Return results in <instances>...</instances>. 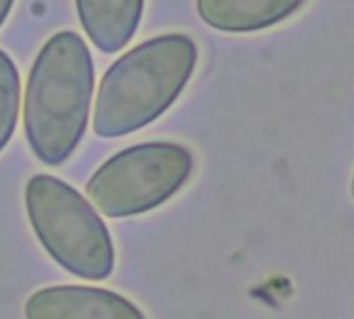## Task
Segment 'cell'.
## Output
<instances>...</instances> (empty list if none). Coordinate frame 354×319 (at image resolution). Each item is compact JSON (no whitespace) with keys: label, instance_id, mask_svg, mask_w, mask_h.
Segmentation results:
<instances>
[{"label":"cell","instance_id":"1","mask_svg":"<svg viewBox=\"0 0 354 319\" xmlns=\"http://www.w3.org/2000/svg\"><path fill=\"white\" fill-rule=\"evenodd\" d=\"M93 95V60L85 39L58 31L41 46L25 87V137L35 158L58 166L85 137Z\"/></svg>","mask_w":354,"mask_h":319},{"label":"cell","instance_id":"8","mask_svg":"<svg viewBox=\"0 0 354 319\" xmlns=\"http://www.w3.org/2000/svg\"><path fill=\"white\" fill-rule=\"evenodd\" d=\"M21 104V79L12 58L0 50V152L10 141Z\"/></svg>","mask_w":354,"mask_h":319},{"label":"cell","instance_id":"4","mask_svg":"<svg viewBox=\"0 0 354 319\" xmlns=\"http://www.w3.org/2000/svg\"><path fill=\"white\" fill-rule=\"evenodd\" d=\"M193 166V154L185 145L139 143L106 160L87 181L85 193L108 218L139 216L174 197L191 179Z\"/></svg>","mask_w":354,"mask_h":319},{"label":"cell","instance_id":"9","mask_svg":"<svg viewBox=\"0 0 354 319\" xmlns=\"http://www.w3.org/2000/svg\"><path fill=\"white\" fill-rule=\"evenodd\" d=\"M12 4H15V0H0V27H2V23L6 21V17H8Z\"/></svg>","mask_w":354,"mask_h":319},{"label":"cell","instance_id":"3","mask_svg":"<svg viewBox=\"0 0 354 319\" xmlns=\"http://www.w3.org/2000/svg\"><path fill=\"white\" fill-rule=\"evenodd\" d=\"M25 208L37 241L60 268L91 282L114 272L110 233L75 187L50 174H35L25 187Z\"/></svg>","mask_w":354,"mask_h":319},{"label":"cell","instance_id":"7","mask_svg":"<svg viewBox=\"0 0 354 319\" xmlns=\"http://www.w3.org/2000/svg\"><path fill=\"white\" fill-rule=\"evenodd\" d=\"M79 21L104 54L120 52L135 35L145 0H75Z\"/></svg>","mask_w":354,"mask_h":319},{"label":"cell","instance_id":"5","mask_svg":"<svg viewBox=\"0 0 354 319\" xmlns=\"http://www.w3.org/2000/svg\"><path fill=\"white\" fill-rule=\"evenodd\" d=\"M33 319H141L143 313L124 297L93 286H48L25 303Z\"/></svg>","mask_w":354,"mask_h":319},{"label":"cell","instance_id":"10","mask_svg":"<svg viewBox=\"0 0 354 319\" xmlns=\"http://www.w3.org/2000/svg\"><path fill=\"white\" fill-rule=\"evenodd\" d=\"M351 193H353V197H354V176H353V185H351Z\"/></svg>","mask_w":354,"mask_h":319},{"label":"cell","instance_id":"2","mask_svg":"<svg viewBox=\"0 0 354 319\" xmlns=\"http://www.w3.org/2000/svg\"><path fill=\"white\" fill-rule=\"evenodd\" d=\"M197 58L195 42L183 33L151 37L122 54L100 81L95 135L124 137L160 118L191 81Z\"/></svg>","mask_w":354,"mask_h":319},{"label":"cell","instance_id":"6","mask_svg":"<svg viewBox=\"0 0 354 319\" xmlns=\"http://www.w3.org/2000/svg\"><path fill=\"white\" fill-rule=\"evenodd\" d=\"M307 0H197V12L209 27L228 33L270 29L292 17Z\"/></svg>","mask_w":354,"mask_h":319}]
</instances>
